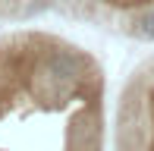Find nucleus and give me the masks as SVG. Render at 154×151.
<instances>
[{"label":"nucleus","mask_w":154,"mask_h":151,"mask_svg":"<svg viewBox=\"0 0 154 151\" xmlns=\"http://www.w3.org/2000/svg\"><path fill=\"white\" fill-rule=\"evenodd\" d=\"M104 142L101 60L51 29L0 32V151H104Z\"/></svg>","instance_id":"1"},{"label":"nucleus","mask_w":154,"mask_h":151,"mask_svg":"<svg viewBox=\"0 0 154 151\" xmlns=\"http://www.w3.org/2000/svg\"><path fill=\"white\" fill-rule=\"evenodd\" d=\"M113 148L154 151V51L123 79L113 107Z\"/></svg>","instance_id":"2"},{"label":"nucleus","mask_w":154,"mask_h":151,"mask_svg":"<svg viewBox=\"0 0 154 151\" xmlns=\"http://www.w3.org/2000/svg\"><path fill=\"white\" fill-rule=\"evenodd\" d=\"M57 16L138 44H154V0H63Z\"/></svg>","instance_id":"3"},{"label":"nucleus","mask_w":154,"mask_h":151,"mask_svg":"<svg viewBox=\"0 0 154 151\" xmlns=\"http://www.w3.org/2000/svg\"><path fill=\"white\" fill-rule=\"evenodd\" d=\"M57 10H60V0H0L3 22H32V19Z\"/></svg>","instance_id":"4"}]
</instances>
